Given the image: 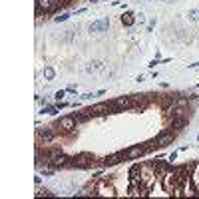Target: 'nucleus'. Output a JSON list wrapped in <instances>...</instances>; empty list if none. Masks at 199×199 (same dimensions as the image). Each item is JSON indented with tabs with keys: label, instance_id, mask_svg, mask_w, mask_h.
Wrapping results in <instances>:
<instances>
[{
	"label": "nucleus",
	"instance_id": "1",
	"mask_svg": "<svg viewBox=\"0 0 199 199\" xmlns=\"http://www.w3.org/2000/svg\"><path fill=\"white\" fill-rule=\"evenodd\" d=\"M107 26H110L107 18H102V20H96V22L90 24L88 26V32H90V34H102V32L107 30Z\"/></svg>",
	"mask_w": 199,
	"mask_h": 199
},
{
	"label": "nucleus",
	"instance_id": "2",
	"mask_svg": "<svg viewBox=\"0 0 199 199\" xmlns=\"http://www.w3.org/2000/svg\"><path fill=\"white\" fill-rule=\"evenodd\" d=\"M171 142H173V133H171V132H163V133H159V136L155 137L153 146L163 147V146H167V143H171Z\"/></svg>",
	"mask_w": 199,
	"mask_h": 199
},
{
	"label": "nucleus",
	"instance_id": "3",
	"mask_svg": "<svg viewBox=\"0 0 199 199\" xmlns=\"http://www.w3.org/2000/svg\"><path fill=\"white\" fill-rule=\"evenodd\" d=\"M58 4V0H38L36 2V12H42V10H50V8H54Z\"/></svg>",
	"mask_w": 199,
	"mask_h": 199
},
{
	"label": "nucleus",
	"instance_id": "4",
	"mask_svg": "<svg viewBox=\"0 0 199 199\" xmlns=\"http://www.w3.org/2000/svg\"><path fill=\"white\" fill-rule=\"evenodd\" d=\"M90 163H94V157H90V155H80L78 159H74V165H78V167H86V165H90Z\"/></svg>",
	"mask_w": 199,
	"mask_h": 199
},
{
	"label": "nucleus",
	"instance_id": "5",
	"mask_svg": "<svg viewBox=\"0 0 199 199\" xmlns=\"http://www.w3.org/2000/svg\"><path fill=\"white\" fill-rule=\"evenodd\" d=\"M38 136L44 139V143H46V142H52V139H54V132L50 130V127H40V130H38Z\"/></svg>",
	"mask_w": 199,
	"mask_h": 199
},
{
	"label": "nucleus",
	"instance_id": "6",
	"mask_svg": "<svg viewBox=\"0 0 199 199\" xmlns=\"http://www.w3.org/2000/svg\"><path fill=\"white\" fill-rule=\"evenodd\" d=\"M74 123H76V120H74V117H62L58 126L64 127V130H72V127H74Z\"/></svg>",
	"mask_w": 199,
	"mask_h": 199
},
{
	"label": "nucleus",
	"instance_id": "7",
	"mask_svg": "<svg viewBox=\"0 0 199 199\" xmlns=\"http://www.w3.org/2000/svg\"><path fill=\"white\" fill-rule=\"evenodd\" d=\"M102 68H104V64L98 62V60H94V62H90L88 66H86V72L92 74V72H98V70H102Z\"/></svg>",
	"mask_w": 199,
	"mask_h": 199
},
{
	"label": "nucleus",
	"instance_id": "8",
	"mask_svg": "<svg viewBox=\"0 0 199 199\" xmlns=\"http://www.w3.org/2000/svg\"><path fill=\"white\" fill-rule=\"evenodd\" d=\"M112 104H98L92 107V114H104V112H110Z\"/></svg>",
	"mask_w": 199,
	"mask_h": 199
},
{
	"label": "nucleus",
	"instance_id": "9",
	"mask_svg": "<svg viewBox=\"0 0 199 199\" xmlns=\"http://www.w3.org/2000/svg\"><path fill=\"white\" fill-rule=\"evenodd\" d=\"M130 98H117L116 102H114V106H117V107H130Z\"/></svg>",
	"mask_w": 199,
	"mask_h": 199
},
{
	"label": "nucleus",
	"instance_id": "10",
	"mask_svg": "<svg viewBox=\"0 0 199 199\" xmlns=\"http://www.w3.org/2000/svg\"><path fill=\"white\" fill-rule=\"evenodd\" d=\"M143 152H146L143 147H132V149H127L126 155H130V157H137V155H142Z\"/></svg>",
	"mask_w": 199,
	"mask_h": 199
},
{
	"label": "nucleus",
	"instance_id": "11",
	"mask_svg": "<svg viewBox=\"0 0 199 199\" xmlns=\"http://www.w3.org/2000/svg\"><path fill=\"white\" fill-rule=\"evenodd\" d=\"M187 18H189L191 22H197L199 20V10H189V12H187Z\"/></svg>",
	"mask_w": 199,
	"mask_h": 199
},
{
	"label": "nucleus",
	"instance_id": "12",
	"mask_svg": "<svg viewBox=\"0 0 199 199\" xmlns=\"http://www.w3.org/2000/svg\"><path fill=\"white\" fill-rule=\"evenodd\" d=\"M122 22L126 24V26H132V24H133V14H126V16H122Z\"/></svg>",
	"mask_w": 199,
	"mask_h": 199
},
{
	"label": "nucleus",
	"instance_id": "13",
	"mask_svg": "<svg viewBox=\"0 0 199 199\" xmlns=\"http://www.w3.org/2000/svg\"><path fill=\"white\" fill-rule=\"evenodd\" d=\"M120 157H123V153H116V155H112V157H107L106 163H116V161H120Z\"/></svg>",
	"mask_w": 199,
	"mask_h": 199
},
{
	"label": "nucleus",
	"instance_id": "14",
	"mask_svg": "<svg viewBox=\"0 0 199 199\" xmlns=\"http://www.w3.org/2000/svg\"><path fill=\"white\" fill-rule=\"evenodd\" d=\"M44 76H46L48 80H52V78H54V70H52V68H46V70H44Z\"/></svg>",
	"mask_w": 199,
	"mask_h": 199
}]
</instances>
